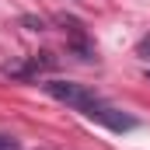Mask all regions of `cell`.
<instances>
[{
  "label": "cell",
  "mask_w": 150,
  "mask_h": 150,
  "mask_svg": "<svg viewBox=\"0 0 150 150\" xmlns=\"http://www.w3.org/2000/svg\"><path fill=\"white\" fill-rule=\"evenodd\" d=\"M63 25H67V35H70V49H74L80 59H94V45L87 42L84 28H80L77 21H63Z\"/></svg>",
  "instance_id": "cell-4"
},
{
  "label": "cell",
  "mask_w": 150,
  "mask_h": 150,
  "mask_svg": "<svg viewBox=\"0 0 150 150\" xmlns=\"http://www.w3.org/2000/svg\"><path fill=\"white\" fill-rule=\"evenodd\" d=\"M84 115L91 119V122H101L105 129H112V133H126V129H133L136 126V119L126 112H119V108H112V105H105L101 98H94L87 108H84Z\"/></svg>",
  "instance_id": "cell-2"
},
{
  "label": "cell",
  "mask_w": 150,
  "mask_h": 150,
  "mask_svg": "<svg viewBox=\"0 0 150 150\" xmlns=\"http://www.w3.org/2000/svg\"><path fill=\"white\" fill-rule=\"evenodd\" d=\"M45 87V94L49 98H56V101H63V105H70L77 112H84L98 94H91L84 84H70V80H49V84H42Z\"/></svg>",
  "instance_id": "cell-1"
},
{
  "label": "cell",
  "mask_w": 150,
  "mask_h": 150,
  "mask_svg": "<svg viewBox=\"0 0 150 150\" xmlns=\"http://www.w3.org/2000/svg\"><path fill=\"white\" fill-rule=\"evenodd\" d=\"M0 150H21V143H18L14 136H7V133H0Z\"/></svg>",
  "instance_id": "cell-5"
},
{
  "label": "cell",
  "mask_w": 150,
  "mask_h": 150,
  "mask_svg": "<svg viewBox=\"0 0 150 150\" xmlns=\"http://www.w3.org/2000/svg\"><path fill=\"white\" fill-rule=\"evenodd\" d=\"M52 67H56V59L49 52H38V56H28L21 63H7L4 67V77H38V74H45V70H52Z\"/></svg>",
  "instance_id": "cell-3"
}]
</instances>
